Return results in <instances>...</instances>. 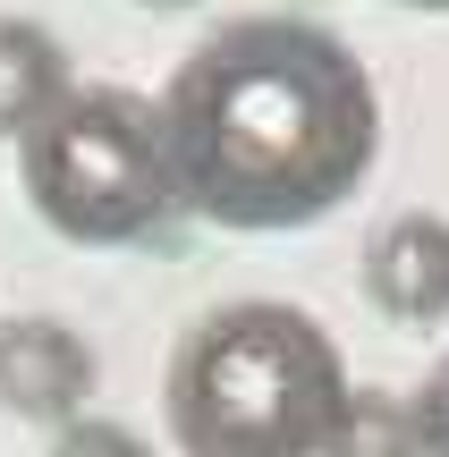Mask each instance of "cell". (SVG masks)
<instances>
[{"label":"cell","instance_id":"30bf717a","mask_svg":"<svg viewBox=\"0 0 449 457\" xmlns=\"http://www.w3.org/2000/svg\"><path fill=\"white\" fill-rule=\"evenodd\" d=\"M145 9H187V0H145Z\"/></svg>","mask_w":449,"mask_h":457},{"label":"cell","instance_id":"9c48e42d","mask_svg":"<svg viewBox=\"0 0 449 457\" xmlns=\"http://www.w3.org/2000/svg\"><path fill=\"white\" fill-rule=\"evenodd\" d=\"M416 441L449 457V373H441V381H433V390H424V398H416Z\"/></svg>","mask_w":449,"mask_h":457},{"label":"cell","instance_id":"8992f818","mask_svg":"<svg viewBox=\"0 0 449 457\" xmlns=\"http://www.w3.org/2000/svg\"><path fill=\"white\" fill-rule=\"evenodd\" d=\"M68 94H77V85H68L60 43H51L43 26H26V17H0V136L26 145Z\"/></svg>","mask_w":449,"mask_h":457},{"label":"cell","instance_id":"3957f363","mask_svg":"<svg viewBox=\"0 0 449 457\" xmlns=\"http://www.w3.org/2000/svg\"><path fill=\"white\" fill-rule=\"evenodd\" d=\"M26 195L60 237L77 245H128L170 204V145L128 94H68L26 136Z\"/></svg>","mask_w":449,"mask_h":457},{"label":"cell","instance_id":"7a4b0ae2","mask_svg":"<svg viewBox=\"0 0 449 457\" xmlns=\"http://www.w3.org/2000/svg\"><path fill=\"white\" fill-rule=\"evenodd\" d=\"M348 381L297 305H220L187 330L170 373V424L187 457H331Z\"/></svg>","mask_w":449,"mask_h":457},{"label":"cell","instance_id":"6da1fadb","mask_svg":"<svg viewBox=\"0 0 449 457\" xmlns=\"http://www.w3.org/2000/svg\"><path fill=\"white\" fill-rule=\"evenodd\" d=\"M162 145L195 212L229 228L314 220L373 162V94L331 34L246 17L179 68Z\"/></svg>","mask_w":449,"mask_h":457},{"label":"cell","instance_id":"52a82bcc","mask_svg":"<svg viewBox=\"0 0 449 457\" xmlns=\"http://www.w3.org/2000/svg\"><path fill=\"white\" fill-rule=\"evenodd\" d=\"M416 449L424 441H416V415H407V407H390V398H356L331 457H416Z\"/></svg>","mask_w":449,"mask_h":457},{"label":"cell","instance_id":"ba28073f","mask_svg":"<svg viewBox=\"0 0 449 457\" xmlns=\"http://www.w3.org/2000/svg\"><path fill=\"white\" fill-rule=\"evenodd\" d=\"M51 457H145V441H136V432H119V424H68Z\"/></svg>","mask_w":449,"mask_h":457},{"label":"cell","instance_id":"8fae6325","mask_svg":"<svg viewBox=\"0 0 449 457\" xmlns=\"http://www.w3.org/2000/svg\"><path fill=\"white\" fill-rule=\"evenodd\" d=\"M424 9H449V0H424Z\"/></svg>","mask_w":449,"mask_h":457},{"label":"cell","instance_id":"5b68a950","mask_svg":"<svg viewBox=\"0 0 449 457\" xmlns=\"http://www.w3.org/2000/svg\"><path fill=\"white\" fill-rule=\"evenodd\" d=\"M365 296L390 322H441L449 313V220L433 212L390 220L365 254Z\"/></svg>","mask_w":449,"mask_h":457},{"label":"cell","instance_id":"277c9868","mask_svg":"<svg viewBox=\"0 0 449 457\" xmlns=\"http://www.w3.org/2000/svg\"><path fill=\"white\" fill-rule=\"evenodd\" d=\"M94 390V356L77 330L60 322H9L0 330V407L34 415V424H68Z\"/></svg>","mask_w":449,"mask_h":457}]
</instances>
